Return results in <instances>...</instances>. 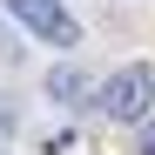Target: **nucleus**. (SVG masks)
<instances>
[{"label":"nucleus","mask_w":155,"mask_h":155,"mask_svg":"<svg viewBox=\"0 0 155 155\" xmlns=\"http://www.w3.org/2000/svg\"><path fill=\"white\" fill-rule=\"evenodd\" d=\"M94 108L108 115V121H121V128H142V121L155 115V68H148V61L115 68L108 81L94 88Z\"/></svg>","instance_id":"f257e3e1"},{"label":"nucleus","mask_w":155,"mask_h":155,"mask_svg":"<svg viewBox=\"0 0 155 155\" xmlns=\"http://www.w3.org/2000/svg\"><path fill=\"white\" fill-rule=\"evenodd\" d=\"M0 7H7L34 41H47V47H81V20H74L61 0H0Z\"/></svg>","instance_id":"f03ea898"},{"label":"nucleus","mask_w":155,"mask_h":155,"mask_svg":"<svg viewBox=\"0 0 155 155\" xmlns=\"http://www.w3.org/2000/svg\"><path fill=\"white\" fill-rule=\"evenodd\" d=\"M41 88H47V101H81V94H94V88H88V74H81V68H68V61L47 68V81H41Z\"/></svg>","instance_id":"7ed1b4c3"},{"label":"nucleus","mask_w":155,"mask_h":155,"mask_svg":"<svg viewBox=\"0 0 155 155\" xmlns=\"http://www.w3.org/2000/svg\"><path fill=\"white\" fill-rule=\"evenodd\" d=\"M135 155H155V115L142 121V135H135Z\"/></svg>","instance_id":"20e7f679"},{"label":"nucleus","mask_w":155,"mask_h":155,"mask_svg":"<svg viewBox=\"0 0 155 155\" xmlns=\"http://www.w3.org/2000/svg\"><path fill=\"white\" fill-rule=\"evenodd\" d=\"M14 128H20V115H14V101H0V142H7Z\"/></svg>","instance_id":"39448f33"}]
</instances>
